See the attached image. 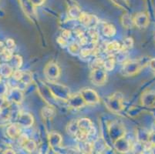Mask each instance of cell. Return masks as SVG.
<instances>
[{"mask_svg": "<svg viewBox=\"0 0 155 154\" xmlns=\"http://www.w3.org/2000/svg\"><path fill=\"white\" fill-rule=\"evenodd\" d=\"M150 58H142L137 61H130L124 65L122 73L125 76H131L138 73L150 63Z\"/></svg>", "mask_w": 155, "mask_h": 154, "instance_id": "obj_1", "label": "cell"}, {"mask_svg": "<svg viewBox=\"0 0 155 154\" xmlns=\"http://www.w3.org/2000/svg\"><path fill=\"white\" fill-rule=\"evenodd\" d=\"M77 125H78L79 130L86 133L88 135L94 133H93V131L94 130V128L93 126L92 123L88 119H82V120H80L79 121H77Z\"/></svg>", "mask_w": 155, "mask_h": 154, "instance_id": "obj_2", "label": "cell"}, {"mask_svg": "<svg viewBox=\"0 0 155 154\" xmlns=\"http://www.w3.org/2000/svg\"><path fill=\"white\" fill-rule=\"evenodd\" d=\"M106 79H107V75L104 70L101 69L93 70L92 74H91V80L93 83L97 85H102L105 83Z\"/></svg>", "mask_w": 155, "mask_h": 154, "instance_id": "obj_3", "label": "cell"}, {"mask_svg": "<svg viewBox=\"0 0 155 154\" xmlns=\"http://www.w3.org/2000/svg\"><path fill=\"white\" fill-rule=\"evenodd\" d=\"M80 94L85 103H97L99 101V97H97V93L91 90V89L83 90Z\"/></svg>", "mask_w": 155, "mask_h": 154, "instance_id": "obj_4", "label": "cell"}, {"mask_svg": "<svg viewBox=\"0 0 155 154\" xmlns=\"http://www.w3.org/2000/svg\"><path fill=\"white\" fill-rule=\"evenodd\" d=\"M45 73L49 79H57L60 76V69L57 65L51 63L46 66Z\"/></svg>", "mask_w": 155, "mask_h": 154, "instance_id": "obj_5", "label": "cell"}, {"mask_svg": "<svg viewBox=\"0 0 155 154\" xmlns=\"http://www.w3.org/2000/svg\"><path fill=\"white\" fill-rule=\"evenodd\" d=\"M134 25L139 28H145L149 24L148 17L143 12L136 15V16L134 18Z\"/></svg>", "mask_w": 155, "mask_h": 154, "instance_id": "obj_6", "label": "cell"}, {"mask_svg": "<svg viewBox=\"0 0 155 154\" xmlns=\"http://www.w3.org/2000/svg\"><path fill=\"white\" fill-rule=\"evenodd\" d=\"M7 135L9 136V137L11 139H19V137L21 136V129L20 126L19 124H12L9 126L6 129Z\"/></svg>", "mask_w": 155, "mask_h": 154, "instance_id": "obj_7", "label": "cell"}, {"mask_svg": "<svg viewBox=\"0 0 155 154\" xmlns=\"http://www.w3.org/2000/svg\"><path fill=\"white\" fill-rule=\"evenodd\" d=\"M115 147L117 148V150H119L121 152H127L130 149V145L129 142L125 138L121 137L119 138L115 142Z\"/></svg>", "mask_w": 155, "mask_h": 154, "instance_id": "obj_8", "label": "cell"}, {"mask_svg": "<svg viewBox=\"0 0 155 154\" xmlns=\"http://www.w3.org/2000/svg\"><path fill=\"white\" fill-rule=\"evenodd\" d=\"M32 123V116L29 113L20 114L18 119V124L20 126L29 127Z\"/></svg>", "mask_w": 155, "mask_h": 154, "instance_id": "obj_9", "label": "cell"}, {"mask_svg": "<svg viewBox=\"0 0 155 154\" xmlns=\"http://www.w3.org/2000/svg\"><path fill=\"white\" fill-rule=\"evenodd\" d=\"M8 98L10 99L12 101H13L14 103H21L22 100V95L21 91L19 90V89L17 88H13L12 89L10 92H9V95H8Z\"/></svg>", "mask_w": 155, "mask_h": 154, "instance_id": "obj_10", "label": "cell"}, {"mask_svg": "<svg viewBox=\"0 0 155 154\" xmlns=\"http://www.w3.org/2000/svg\"><path fill=\"white\" fill-rule=\"evenodd\" d=\"M120 50H122V46L117 41H113L106 46V51L111 54L113 53H118Z\"/></svg>", "mask_w": 155, "mask_h": 154, "instance_id": "obj_11", "label": "cell"}, {"mask_svg": "<svg viewBox=\"0 0 155 154\" xmlns=\"http://www.w3.org/2000/svg\"><path fill=\"white\" fill-rule=\"evenodd\" d=\"M84 100L83 99L81 94L80 95H76L75 97H69V103H70V105L73 107H76V108H79V107L82 106L84 103Z\"/></svg>", "mask_w": 155, "mask_h": 154, "instance_id": "obj_12", "label": "cell"}, {"mask_svg": "<svg viewBox=\"0 0 155 154\" xmlns=\"http://www.w3.org/2000/svg\"><path fill=\"white\" fill-rule=\"evenodd\" d=\"M12 66L8 64L0 65V75L2 77L5 78H9L11 76H12Z\"/></svg>", "mask_w": 155, "mask_h": 154, "instance_id": "obj_13", "label": "cell"}, {"mask_svg": "<svg viewBox=\"0 0 155 154\" xmlns=\"http://www.w3.org/2000/svg\"><path fill=\"white\" fill-rule=\"evenodd\" d=\"M116 29L114 27V25L111 24H105L103 28V32L106 36L107 37H112L116 34Z\"/></svg>", "mask_w": 155, "mask_h": 154, "instance_id": "obj_14", "label": "cell"}, {"mask_svg": "<svg viewBox=\"0 0 155 154\" xmlns=\"http://www.w3.org/2000/svg\"><path fill=\"white\" fill-rule=\"evenodd\" d=\"M122 23L123 25L127 29H130L131 27H133V25H134V18H132L130 15H124L122 17Z\"/></svg>", "mask_w": 155, "mask_h": 154, "instance_id": "obj_15", "label": "cell"}, {"mask_svg": "<svg viewBox=\"0 0 155 154\" xmlns=\"http://www.w3.org/2000/svg\"><path fill=\"white\" fill-rule=\"evenodd\" d=\"M115 66V59L114 56H110L107 58L105 62H104V68L107 71H110L114 68Z\"/></svg>", "mask_w": 155, "mask_h": 154, "instance_id": "obj_16", "label": "cell"}, {"mask_svg": "<svg viewBox=\"0 0 155 154\" xmlns=\"http://www.w3.org/2000/svg\"><path fill=\"white\" fill-rule=\"evenodd\" d=\"M9 62L12 63V66L15 68H19L22 63V58L19 56H12Z\"/></svg>", "mask_w": 155, "mask_h": 154, "instance_id": "obj_17", "label": "cell"}, {"mask_svg": "<svg viewBox=\"0 0 155 154\" xmlns=\"http://www.w3.org/2000/svg\"><path fill=\"white\" fill-rule=\"evenodd\" d=\"M23 147H24V149H26V151H28V152H33L35 149H36V143H35V142L33 140H31V139H28L27 142L24 144Z\"/></svg>", "mask_w": 155, "mask_h": 154, "instance_id": "obj_18", "label": "cell"}, {"mask_svg": "<svg viewBox=\"0 0 155 154\" xmlns=\"http://www.w3.org/2000/svg\"><path fill=\"white\" fill-rule=\"evenodd\" d=\"M84 145L82 146V152L84 154H92L94 151V146L91 143L87 142H83Z\"/></svg>", "mask_w": 155, "mask_h": 154, "instance_id": "obj_19", "label": "cell"}, {"mask_svg": "<svg viewBox=\"0 0 155 154\" xmlns=\"http://www.w3.org/2000/svg\"><path fill=\"white\" fill-rule=\"evenodd\" d=\"M134 41L132 38H126V39L124 40V43L123 45H121L122 46V50H125L127 49H130V48H131L132 46H133Z\"/></svg>", "mask_w": 155, "mask_h": 154, "instance_id": "obj_20", "label": "cell"}, {"mask_svg": "<svg viewBox=\"0 0 155 154\" xmlns=\"http://www.w3.org/2000/svg\"><path fill=\"white\" fill-rule=\"evenodd\" d=\"M81 13L82 12H80V8H77V7H73V8L70 9V16L73 17V18H74V19H79L80 16V15H81Z\"/></svg>", "mask_w": 155, "mask_h": 154, "instance_id": "obj_21", "label": "cell"}, {"mask_svg": "<svg viewBox=\"0 0 155 154\" xmlns=\"http://www.w3.org/2000/svg\"><path fill=\"white\" fill-rule=\"evenodd\" d=\"M111 1L121 8H127L128 7V2H127V0H111Z\"/></svg>", "mask_w": 155, "mask_h": 154, "instance_id": "obj_22", "label": "cell"}, {"mask_svg": "<svg viewBox=\"0 0 155 154\" xmlns=\"http://www.w3.org/2000/svg\"><path fill=\"white\" fill-rule=\"evenodd\" d=\"M7 92V86L3 83H0V97H3Z\"/></svg>", "mask_w": 155, "mask_h": 154, "instance_id": "obj_23", "label": "cell"}, {"mask_svg": "<svg viewBox=\"0 0 155 154\" xmlns=\"http://www.w3.org/2000/svg\"><path fill=\"white\" fill-rule=\"evenodd\" d=\"M94 52V51L92 50V49H82L81 50V55H82L83 56H90L91 54H92V53Z\"/></svg>", "mask_w": 155, "mask_h": 154, "instance_id": "obj_24", "label": "cell"}, {"mask_svg": "<svg viewBox=\"0 0 155 154\" xmlns=\"http://www.w3.org/2000/svg\"><path fill=\"white\" fill-rule=\"evenodd\" d=\"M6 46H7V49H10L11 48H13L14 46H15L14 41L12 40V39H7Z\"/></svg>", "mask_w": 155, "mask_h": 154, "instance_id": "obj_25", "label": "cell"}, {"mask_svg": "<svg viewBox=\"0 0 155 154\" xmlns=\"http://www.w3.org/2000/svg\"><path fill=\"white\" fill-rule=\"evenodd\" d=\"M149 65H150L152 70H153L155 71V59H150Z\"/></svg>", "mask_w": 155, "mask_h": 154, "instance_id": "obj_26", "label": "cell"}, {"mask_svg": "<svg viewBox=\"0 0 155 154\" xmlns=\"http://www.w3.org/2000/svg\"><path fill=\"white\" fill-rule=\"evenodd\" d=\"M58 42L59 43H60V44H61V46H64L67 45V42H66V41H65V39H63V37L58 38Z\"/></svg>", "mask_w": 155, "mask_h": 154, "instance_id": "obj_27", "label": "cell"}, {"mask_svg": "<svg viewBox=\"0 0 155 154\" xmlns=\"http://www.w3.org/2000/svg\"><path fill=\"white\" fill-rule=\"evenodd\" d=\"M3 153L4 154H15V151L12 150V149H6V150L4 151Z\"/></svg>", "mask_w": 155, "mask_h": 154, "instance_id": "obj_28", "label": "cell"}, {"mask_svg": "<svg viewBox=\"0 0 155 154\" xmlns=\"http://www.w3.org/2000/svg\"><path fill=\"white\" fill-rule=\"evenodd\" d=\"M151 146L152 147L150 149V151H151L150 154H155V145H151Z\"/></svg>", "mask_w": 155, "mask_h": 154, "instance_id": "obj_29", "label": "cell"}, {"mask_svg": "<svg viewBox=\"0 0 155 154\" xmlns=\"http://www.w3.org/2000/svg\"><path fill=\"white\" fill-rule=\"evenodd\" d=\"M1 80H2V76L0 75V83H1Z\"/></svg>", "mask_w": 155, "mask_h": 154, "instance_id": "obj_30", "label": "cell"}, {"mask_svg": "<svg viewBox=\"0 0 155 154\" xmlns=\"http://www.w3.org/2000/svg\"><path fill=\"white\" fill-rule=\"evenodd\" d=\"M0 154H4V153H3V152H0Z\"/></svg>", "mask_w": 155, "mask_h": 154, "instance_id": "obj_31", "label": "cell"}, {"mask_svg": "<svg viewBox=\"0 0 155 154\" xmlns=\"http://www.w3.org/2000/svg\"><path fill=\"white\" fill-rule=\"evenodd\" d=\"M140 154H145V153H143V152H141V153H140Z\"/></svg>", "mask_w": 155, "mask_h": 154, "instance_id": "obj_32", "label": "cell"}]
</instances>
